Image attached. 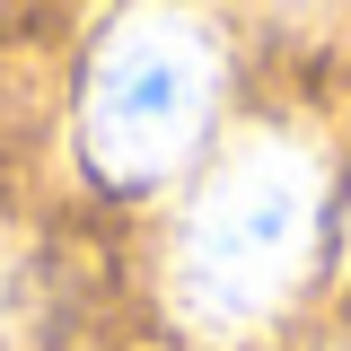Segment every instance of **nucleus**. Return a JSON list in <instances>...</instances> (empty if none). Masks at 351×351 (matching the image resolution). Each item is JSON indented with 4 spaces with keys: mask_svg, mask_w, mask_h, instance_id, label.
<instances>
[{
    "mask_svg": "<svg viewBox=\"0 0 351 351\" xmlns=\"http://www.w3.org/2000/svg\"><path fill=\"white\" fill-rule=\"evenodd\" d=\"M219 88H228V53H219L211 18L123 9L88 44L80 71V167L114 193L193 176L219 132Z\"/></svg>",
    "mask_w": 351,
    "mask_h": 351,
    "instance_id": "2",
    "label": "nucleus"
},
{
    "mask_svg": "<svg viewBox=\"0 0 351 351\" xmlns=\"http://www.w3.org/2000/svg\"><path fill=\"white\" fill-rule=\"evenodd\" d=\"M27 343V246L0 228V351Z\"/></svg>",
    "mask_w": 351,
    "mask_h": 351,
    "instance_id": "3",
    "label": "nucleus"
},
{
    "mask_svg": "<svg viewBox=\"0 0 351 351\" xmlns=\"http://www.w3.org/2000/svg\"><path fill=\"white\" fill-rule=\"evenodd\" d=\"M334 237V149L299 123H255L184 176L158 299L202 351L272 343L325 272Z\"/></svg>",
    "mask_w": 351,
    "mask_h": 351,
    "instance_id": "1",
    "label": "nucleus"
}]
</instances>
